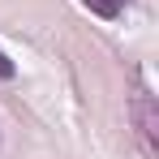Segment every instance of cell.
Instances as JSON below:
<instances>
[{
    "label": "cell",
    "mask_w": 159,
    "mask_h": 159,
    "mask_svg": "<svg viewBox=\"0 0 159 159\" xmlns=\"http://www.w3.org/2000/svg\"><path fill=\"white\" fill-rule=\"evenodd\" d=\"M133 120H138V133H142L146 155L155 159V125H159V116H155V99L151 95H138L133 99Z\"/></svg>",
    "instance_id": "cell-1"
},
{
    "label": "cell",
    "mask_w": 159,
    "mask_h": 159,
    "mask_svg": "<svg viewBox=\"0 0 159 159\" xmlns=\"http://www.w3.org/2000/svg\"><path fill=\"white\" fill-rule=\"evenodd\" d=\"M82 4H86L90 13H99V17H116V13H120L129 0H82Z\"/></svg>",
    "instance_id": "cell-2"
},
{
    "label": "cell",
    "mask_w": 159,
    "mask_h": 159,
    "mask_svg": "<svg viewBox=\"0 0 159 159\" xmlns=\"http://www.w3.org/2000/svg\"><path fill=\"white\" fill-rule=\"evenodd\" d=\"M13 73H17V69H13V60L0 52V78H13Z\"/></svg>",
    "instance_id": "cell-3"
}]
</instances>
